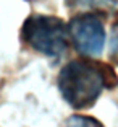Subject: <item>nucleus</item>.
I'll return each instance as SVG.
<instances>
[{
	"instance_id": "f257e3e1",
	"label": "nucleus",
	"mask_w": 118,
	"mask_h": 127,
	"mask_svg": "<svg viewBox=\"0 0 118 127\" xmlns=\"http://www.w3.org/2000/svg\"><path fill=\"white\" fill-rule=\"evenodd\" d=\"M57 85L63 99L73 109L83 111L92 108L105 88H115L118 77L113 68L103 62L76 59L60 70Z\"/></svg>"
},
{
	"instance_id": "f03ea898",
	"label": "nucleus",
	"mask_w": 118,
	"mask_h": 127,
	"mask_svg": "<svg viewBox=\"0 0 118 127\" xmlns=\"http://www.w3.org/2000/svg\"><path fill=\"white\" fill-rule=\"evenodd\" d=\"M21 37L29 47L47 57H60L68 49V28L57 16H29L23 25Z\"/></svg>"
},
{
	"instance_id": "7ed1b4c3",
	"label": "nucleus",
	"mask_w": 118,
	"mask_h": 127,
	"mask_svg": "<svg viewBox=\"0 0 118 127\" xmlns=\"http://www.w3.org/2000/svg\"><path fill=\"white\" fill-rule=\"evenodd\" d=\"M68 37L78 49V52L87 57L100 56L105 47V28L96 15L74 16L68 25Z\"/></svg>"
},
{
	"instance_id": "20e7f679",
	"label": "nucleus",
	"mask_w": 118,
	"mask_h": 127,
	"mask_svg": "<svg viewBox=\"0 0 118 127\" xmlns=\"http://www.w3.org/2000/svg\"><path fill=\"white\" fill-rule=\"evenodd\" d=\"M67 127H103L94 117L89 116H71L67 121Z\"/></svg>"
},
{
	"instance_id": "39448f33",
	"label": "nucleus",
	"mask_w": 118,
	"mask_h": 127,
	"mask_svg": "<svg viewBox=\"0 0 118 127\" xmlns=\"http://www.w3.org/2000/svg\"><path fill=\"white\" fill-rule=\"evenodd\" d=\"M110 56L113 59V62L118 65V20L113 23L112 26V33H110Z\"/></svg>"
},
{
	"instance_id": "423d86ee",
	"label": "nucleus",
	"mask_w": 118,
	"mask_h": 127,
	"mask_svg": "<svg viewBox=\"0 0 118 127\" xmlns=\"http://www.w3.org/2000/svg\"><path fill=\"white\" fill-rule=\"evenodd\" d=\"M110 2H118V0H110Z\"/></svg>"
}]
</instances>
